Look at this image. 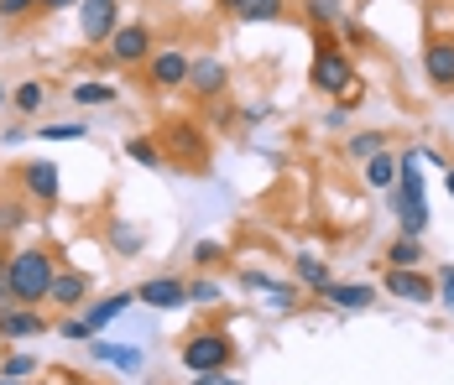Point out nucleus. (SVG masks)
Instances as JSON below:
<instances>
[{
  "instance_id": "nucleus-47",
  "label": "nucleus",
  "mask_w": 454,
  "mask_h": 385,
  "mask_svg": "<svg viewBox=\"0 0 454 385\" xmlns=\"http://www.w3.org/2000/svg\"><path fill=\"white\" fill-rule=\"evenodd\" d=\"M0 385H32V381H5V375H0Z\"/></svg>"
},
{
  "instance_id": "nucleus-19",
  "label": "nucleus",
  "mask_w": 454,
  "mask_h": 385,
  "mask_svg": "<svg viewBox=\"0 0 454 385\" xmlns=\"http://www.w3.org/2000/svg\"><path fill=\"white\" fill-rule=\"evenodd\" d=\"M37 214V204L27 198V193H0V240H11V235H21L27 224Z\"/></svg>"
},
{
  "instance_id": "nucleus-24",
  "label": "nucleus",
  "mask_w": 454,
  "mask_h": 385,
  "mask_svg": "<svg viewBox=\"0 0 454 385\" xmlns=\"http://www.w3.org/2000/svg\"><path fill=\"white\" fill-rule=\"evenodd\" d=\"M0 375H5V381H37V375H43V354L11 349V354H0Z\"/></svg>"
},
{
  "instance_id": "nucleus-16",
  "label": "nucleus",
  "mask_w": 454,
  "mask_h": 385,
  "mask_svg": "<svg viewBox=\"0 0 454 385\" xmlns=\"http://www.w3.org/2000/svg\"><path fill=\"white\" fill-rule=\"evenodd\" d=\"M423 73L439 94H454V37H428L423 47Z\"/></svg>"
},
{
  "instance_id": "nucleus-27",
  "label": "nucleus",
  "mask_w": 454,
  "mask_h": 385,
  "mask_svg": "<svg viewBox=\"0 0 454 385\" xmlns=\"http://www.w3.org/2000/svg\"><path fill=\"white\" fill-rule=\"evenodd\" d=\"M235 16H240L246 27H267V21H282V16H287V0H240Z\"/></svg>"
},
{
  "instance_id": "nucleus-43",
  "label": "nucleus",
  "mask_w": 454,
  "mask_h": 385,
  "mask_svg": "<svg viewBox=\"0 0 454 385\" xmlns=\"http://www.w3.org/2000/svg\"><path fill=\"white\" fill-rule=\"evenodd\" d=\"M220 381H225V370H209V375H193L188 385H220Z\"/></svg>"
},
{
  "instance_id": "nucleus-34",
  "label": "nucleus",
  "mask_w": 454,
  "mask_h": 385,
  "mask_svg": "<svg viewBox=\"0 0 454 385\" xmlns=\"http://www.w3.org/2000/svg\"><path fill=\"white\" fill-rule=\"evenodd\" d=\"M267 307H272V312H293V307H298V287H293V281H277L272 292H267Z\"/></svg>"
},
{
  "instance_id": "nucleus-12",
  "label": "nucleus",
  "mask_w": 454,
  "mask_h": 385,
  "mask_svg": "<svg viewBox=\"0 0 454 385\" xmlns=\"http://www.w3.org/2000/svg\"><path fill=\"white\" fill-rule=\"evenodd\" d=\"M137 302L157 307V312H178V307H188V281L173 276V271H157V276H146L137 287Z\"/></svg>"
},
{
  "instance_id": "nucleus-39",
  "label": "nucleus",
  "mask_w": 454,
  "mask_h": 385,
  "mask_svg": "<svg viewBox=\"0 0 454 385\" xmlns=\"http://www.w3.org/2000/svg\"><path fill=\"white\" fill-rule=\"evenodd\" d=\"M27 135H32V126H5L0 130V146H21Z\"/></svg>"
},
{
  "instance_id": "nucleus-8",
  "label": "nucleus",
  "mask_w": 454,
  "mask_h": 385,
  "mask_svg": "<svg viewBox=\"0 0 454 385\" xmlns=\"http://www.w3.org/2000/svg\"><path fill=\"white\" fill-rule=\"evenodd\" d=\"M74 16H79V42L84 47H105L110 32L126 21V16H121V0H79Z\"/></svg>"
},
{
  "instance_id": "nucleus-29",
  "label": "nucleus",
  "mask_w": 454,
  "mask_h": 385,
  "mask_svg": "<svg viewBox=\"0 0 454 385\" xmlns=\"http://www.w3.org/2000/svg\"><path fill=\"white\" fill-rule=\"evenodd\" d=\"M52 334H58V339H68V343H90L94 334H99V328H94V323L84 318V312H58Z\"/></svg>"
},
{
  "instance_id": "nucleus-3",
  "label": "nucleus",
  "mask_w": 454,
  "mask_h": 385,
  "mask_svg": "<svg viewBox=\"0 0 454 385\" xmlns=\"http://www.w3.org/2000/svg\"><path fill=\"white\" fill-rule=\"evenodd\" d=\"M309 84H314L324 99H345L361 79H356V63H350V52H345V47L318 42L314 47V68H309Z\"/></svg>"
},
{
  "instance_id": "nucleus-44",
  "label": "nucleus",
  "mask_w": 454,
  "mask_h": 385,
  "mask_svg": "<svg viewBox=\"0 0 454 385\" xmlns=\"http://www.w3.org/2000/svg\"><path fill=\"white\" fill-rule=\"evenodd\" d=\"M444 188H450V198H454V162H444Z\"/></svg>"
},
{
  "instance_id": "nucleus-46",
  "label": "nucleus",
  "mask_w": 454,
  "mask_h": 385,
  "mask_svg": "<svg viewBox=\"0 0 454 385\" xmlns=\"http://www.w3.org/2000/svg\"><path fill=\"white\" fill-rule=\"evenodd\" d=\"M0 104H11V89H5V84H0Z\"/></svg>"
},
{
  "instance_id": "nucleus-23",
  "label": "nucleus",
  "mask_w": 454,
  "mask_h": 385,
  "mask_svg": "<svg viewBox=\"0 0 454 385\" xmlns=\"http://www.w3.org/2000/svg\"><path fill=\"white\" fill-rule=\"evenodd\" d=\"M361 182L365 188H376V193H392V188H397V157H392V151L365 157L361 162Z\"/></svg>"
},
{
  "instance_id": "nucleus-2",
  "label": "nucleus",
  "mask_w": 454,
  "mask_h": 385,
  "mask_svg": "<svg viewBox=\"0 0 454 385\" xmlns=\"http://www.w3.org/2000/svg\"><path fill=\"white\" fill-rule=\"evenodd\" d=\"M183 370L188 375H209V370H230L235 359H240V343L230 339L225 328H193L178 349Z\"/></svg>"
},
{
  "instance_id": "nucleus-28",
  "label": "nucleus",
  "mask_w": 454,
  "mask_h": 385,
  "mask_svg": "<svg viewBox=\"0 0 454 385\" xmlns=\"http://www.w3.org/2000/svg\"><path fill=\"white\" fill-rule=\"evenodd\" d=\"M225 302V287L209 276V271H199L193 281H188V307H220Z\"/></svg>"
},
{
  "instance_id": "nucleus-4",
  "label": "nucleus",
  "mask_w": 454,
  "mask_h": 385,
  "mask_svg": "<svg viewBox=\"0 0 454 385\" xmlns=\"http://www.w3.org/2000/svg\"><path fill=\"white\" fill-rule=\"evenodd\" d=\"M16 188H21L37 209H58V204H63V167H58L52 157L16 162Z\"/></svg>"
},
{
  "instance_id": "nucleus-14",
  "label": "nucleus",
  "mask_w": 454,
  "mask_h": 385,
  "mask_svg": "<svg viewBox=\"0 0 454 385\" xmlns=\"http://www.w3.org/2000/svg\"><path fill=\"white\" fill-rule=\"evenodd\" d=\"M314 297L324 307H334V312H365V307H376V287L371 281H329Z\"/></svg>"
},
{
  "instance_id": "nucleus-40",
  "label": "nucleus",
  "mask_w": 454,
  "mask_h": 385,
  "mask_svg": "<svg viewBox=\"0 0 454 385\" xmlns=\"http://www.w3.org/2000/svg\"><path fill=\"white\" fill-rule=\"evenodd\" d=\"M345 120H350V104H334V110L324 115V126L329 130H345Z\"/></svg>"
},
{
  "instance_id": "nucleus-15",
  "label": "nucleus",
  "mask_w": 454,
  "mask_h": 385,
  "mask_svg": "<svg viewBox=\"0 0 454 385\" xmlns=\"http://www.w3.org/2000/svg\"><path fill=\"white\" fill-rule=\"evenodd\" d=\"M84 349H90L94 365H110V370H121V375H141V370H146V354H141L137 343H110V339L94 334Z\"/></svg>"
},
{
  "instance_id": "nucleus-49",
  "label": "nucleus",
  "mask_w": 454,
  "mask_h": 385,
  "mask_svg": "<svg viewBox=\"0 0 454 385\" xmlns=\"http://www.w3.org/2000/svg\"><path fill=\"white\" fill-rule=\"evenodd\" d=\"M0 312H5V307H0Z\"/></svg>"
},
{
  "instance_id": "nucleus-30",
  "label": "nucleus",
  "mask_w": 454,
  "mask_h": 385,
  "mask_svg": "<svg viewBox=\"0 0 454 385\" xmlns=\"http://www.w3.org/2000/svg\"><path fill=\"white\" fill-rule=\"evenodd\" d=\"M376 151H387V130H356V135L345 141V157H350V162H365V157H376Z\"/></svg>"
},
{
  "instance_id": "nucleus-10",
  "label": "nucleus",
  "mask_w": 454,
  "mask_h": 385,
  "mask_svg": "<svg viewBox=\"0 0 454 385\" xmlns=\"http://www.w3.org/2000/svg\"><path fill=\"white\" fill-rule=\"evenodd\" d=\"M94 297L90 271H74V266H58L52 287H47V307L52 312H84V302Z\"/></svg>"
},
{
  "instance_id": "nucleus-32",
  "label": "nucleus",
  "mask_w": 454,
  "mask_h": 385,
  "mask_svg": "<svg viewBox=\"0 0 454 385\" xmlns=\"http://www.w3.org/2000/svg\"><path fill=\"white\" fill-rule=\"evenodd\" d=\"M37 141H90V120H58V126H32Z\"/></svg>"
},
{
  "instance_id": "nucleus-42",
  "label": "nucleus",
  "mask_w": 454,
  "mask_h": 385,
  "mask_svg": "<svg viewBox=\"0 0 454 385\" xmlns=\"http://www.w3.org/2000/svg\"><path fill=\"white\" fill-rule=\"evenodd\" d=\"M43 11H52V16L58 11H79V0H43Z\"/></svg>"
},
{
  "instance_id": "nucleus-9",
  "label": "nucleus",
  "mask_w": 454,
  "mask_h": 385,
  "mask_svg": "<svg viewBox=\"0 0 454 385\" xmlns=\"http://www.w3.org/2000/svg\"><path fill=\"white\" fill-rule=\"evenodd\" d=\"M381 292H392L397 302H412V307H434V297H439V281H434L423 266H412V271L387 266V276H381Z\"/></svg>"
},
{
  "instance_id": "nucleus-48",
  "label": "nucleus",
  "mask_w": 454,
  "mask_h": 385,
  "mask_svg": "<svg viewBox=\"0 0 454 385\" xmlns=\"http://www.w3.org/2000/svg\"><path fill=\"white\" fill-rule=\"evenodd\" d=\"M162 5H173V0H162Z\"/></svg>"
},
{
  "instance_id": "nucleus-1",
  "label": "nucleus",
  "mask_w": 454,
  "mask_h": 385,
  "mask_svg": "<svg viewBox=\"0 0 454 385\" xmlns=\"http://www.w3.org/2000/svg\"><path fill=\"white\" fill-rule=\"evenodd\" d=\"M58 250L52 245H16L11 250V297L21 307H47V287L58 276Z\"/></svg>"
},
{
  "instance_id": "nucleus-6",
  "label": "nucleus",
  "mask_w": 454,
  "mask_h": 385,
  "mask_svg": "<svg viewBox=\"0 0 454 385\" xmlns=\"http://www.w3.org/2000/svg\"><path fill=\"white\" fill-rule=\"evenodd\" d=\"M188 52H183L178 42H162L152 47V58L141 63V84L152 89V94H173V89H183V79H188Z\"/></svg>"
},
{
  "instance_id": "nucleus-20",
  "label": "nucleus",
  "mask_w": 454,
  "mask_h": 385,
  "mask_svg": "<svg viewBox=\"0 0 454 385\" xmlns=\"http://www.w3.org/2000/svg\"><path fill=\"white\" fill-rule=\"evenodd\" d=\"M68 99L79 110H105V104H121V89L105 79H79V84H68Z\"/></svg>"
},
{
  "instance_id": "nucleus-31",
  "label": "nucleus",
  "mask_w": 454,
  "mask_h": 385,
  "mask_svg": "<svg viewBox=\"0 0 454 385\" xmlns=\"http://www.w3.org/2000/svg\"><path fill=\"white\" fill-rule=\"evenodd\" d=\"M303 16L314 21L318 32H334V27L345 21V11H340V0H303Z\"/></svg>"
},
{
  "instance_id": "nucleus-26",
  "label": "nucleus",
  "mask_w": 454,
  "mask_h": 385,
  "mask_svg": "<svg viewBox=\"0 0 454 385\" xmlns=\"http://www.w3.org/2000/svg\"><path fill=\"white\" fill-rule=\"evenodd\" d=\"M126 157L146 172H162L168 167V157H162V146H157V135H126Z\"/></svg>"
},
{
  "instance_id": "nucleus-35",
  "label": "nucleus",
  "mask_w": 454,
  "mask_h": 385,
  "mask_svg": "<svg viewBox=\"0 0 454 385\" xmlns=\"http://www.w3.org/2000/svg\"><path fill=\"white\" fill-rule=\"evenodd\" d=\"M240 287H246V292H262V297H267V292L277 287V276H272V271H256V266H246V271H240Z\"/></svg>"
},
{
  "instance_id": "nucleus-25",
  "label": "nucleus",
  "mask_w": 454,
  "mask_h": 385,
  "mask_svg": "<svg viewBox=\"0 0 454 385\" xmlns=\"http://www.w3.org/2000/svg\"><path fill=\"white\" fill-rule=\"evenodd\" d=\"M423 235H397L392 245H387V266H397V271H412V266H423Z\"/></svg>"
},
{
  "instance_id": "nucleus-37",
  "label": "nucleus",
  "mask_w": 454,
  "mask_h": 385,
  "mask_svg": "<svg viewBox=\"0 0 454 385\" xmlns=\"http://www.w3.org/2000/svg\"><path fill=\"white\" fill-rule=\"evenodd\" d=\"M434 281H439V297H434V302H444V307L454 312V266H439V271H434Z\"/></svg>"
},
{
  "instance_id": "nucleus-13",
  "label": "nucleus",
  "mask_w": 454,
  "mask_h": 385,
  "mask_svg": "<svg viewBox=\"0 0 454 385\" xmlns=\"http://www.w3.org/2000/svg\"><path fill=\"white\" fill-rule=\"evenodd\" d=\"M37 334H52V323H47L43 307H21V302H11V307L0 312V343H32Z\"/></svg>"
},
{
  "instance_id": "nucleus-22",
  "label": "nucleus",
  "mask_w": 454,
  "mask_h": 385,
  "mask_svg": "<svg viewBox=\"0 0 454 385\" xmlns=\"http://www.w3.org/2000/svg\"><path fill=\"white\" fill-rule=\"evenodd\" d=\"M11 110H16L21 120H37L47 110V84L43 79H21V84L11 89Z\"/></svg>"
},
{
  "instance_id": "nucleus-11",
  "label": "nucleus",
  "mask_w": 454,
  "mask_h": 385,
  "mask_svg": "<svg viewBox=\"0 0 454 385\" xmlns=\"http://www.w3.org/2000/svg\"><path fill=\"white\" fill-rule=\"evenodd\" d=\"M183 89L193 94V99H225V89H230V68L215 58V52H204V58H193L188 63V79H183Z\"/></svg>"
},
{
  "instance_id": "nucleus-38",
  "label": "nucleus",
  "mask_w": 454,
  "mask_h": 385,
  "mask_svg": "<svg viewBox=\"0 0 454 385\" xmlns=\"http://www.w3.org/2000/svg\"><path fill=\"white\" fill-rule=\"evenodd\" d=\"M11 250H0V307H11Z\"/></svg>"
},
{
  "instance_id": "nucleus-17",
  "label": "nucleus",
  "mask_w": 454,
  "mask_h": 385,
  "mask_svg": "<svg viewBox=\"0 0 454 385\" xmlns=\"http://www.w3.org/2000/svg\"><path fill=\"white\" fill-rule=\"evenodd\" d=\"M131 307H137V287H131V292H110V297H90V302H84V318L105 334V328H110L115 318H126Z\"/></svg>"
},
{
  "instance_id": "nucleus-21",
  "label": "nucleus",
  "mask_w": 454,
  "mask_h": 385,
  "mask_svg": "<svg viewBox=\"0 0 454 385\" xmlns=\"http://www.w3.org/2000/svg\"><path fill=\"white\" fill-rule=\"evenodd\" d=\"M293 281H298L303 292H318V287H329V281H334V271H329V260H324V256L303 250V256H293Z\"/></svg>"
},
{
  "instance_id": "nucleus-7",
  "label": "nucleus",
  "mask_w": 454,
  "mask_h": 385,
  "mask_svg": "<svg viewBox=\"0 0 454 385\" xmlns=\"http://www.w3.org/2000/svg\"><path fill=\"white\" fill-rule=\"evenodd\" d=\"M152 47H157V37H152L146 21H121V27L110 32L105 52H110V63H121V68H141V63L152 58Z\"/></svg>"
},
{
  "instance_id": "nucleus-41",
  "label": "nucleus",
  "mask_w": 454,
  "mask_h": 385,
  "mask_svg": "<svg viewBox=\"0 0 454 385\" xmlns=\"http://www.w3.org/2000/svg\"><path fill=\"white\" fill-rule=\"evenodd\" d=\"M256 120H267V104H246L240 110V126H256Z\"/></svg>"
},
{
  "instance_id": "nucleus-36",
  "label": "nucleus",
  "mask_w": 454,
  "mask_h": 385,
  "mask_svg": "<svg viewBox=\"0 0 454 385\" xmlns=\"http://www.w3.org/2000/svg\"><path fill=\"white\" fill-rule=\"evenodd\" d=\"M32 11H43V0H0V21H27Z\"/></svg>"
},
{
  "instance_id": "nucleus-18",
  "label": "nucleus",
  "mask_w": 454,
  "mask_h": 385,
  "mask_svg": "<svg viewBox=\"0 0 454 385\" xmlns=\"http://www.w3.org/2000/svg\"><path fill=\"white\" fill-rule=\"evenodd\" d=\"M105 245H110V256L137 260L141 250H146V229H141V224H126V219H110V224H105Z\"/></svg>"
},
{
  "instance_id": "nucleus-33",
  "label": "nucleus",
  "mask_w": 454,
  "mask_h": 385,
  "mask_svg": "<svg viewBox=\"0 0 454 385\" xmlns=\"http://www.w3.org/2000/svg\"><path fill=\"white\" fill-rule=\"evenodd\" d=\"M188 256H193V266H199V271H209V266H225V245H220V240H209V235H204V240H193V250H188Z\"/></svg>"
},
{
  "instance_id": "nucleus-5",
  "label": "nucleus",
  "mask_w": 454,
  "mask_h": 385,
  "mask_svg": "<svg viewBox=\"0 0 454 385\" xmlns=\"http://www.w3.org/2000/svg\"><path fill=\"white\" fill-rule=\"evenodd\" d=\"M157 146H162V157H178L193 172H204V162H209V135L199 120H168L157 130Z\"/></svg>"
},
{
  "instance_id": "nucleus-45",
  "label": "nucleus",
  "mask_w": 454,
  "mask_h": 385,
  "mask_svg": "<svg viewBox=\"0 0 454 385\" xmlns=\"http://www.w3.org/2000/svg\"><path fill=\"white\" fill-rule=\"evenodd\" d=\"M215 5H220V11H225V16H235V5H240V0H215Z\"/></svg>"
}]
</instances>
